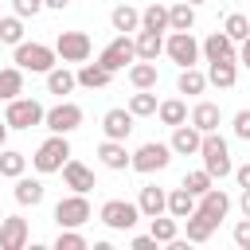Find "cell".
<instances>
[{
    "instance_id": "7bdbcfd3",
    "label": "cell",
    "mask_w": 250,
    "mask_h": 250,
    "mask_svg": "<svg viewBox=\"0 0 250 250\" xmlns=\"http://www.w3.org/2000/svg\"><path fill=\"white\" fill-rule=\"evenodd\" d=\"M12 8H16V16H23V20H27V16H39L47 4H43V0H12Z\"/></svg>"
},
{
    "instance_id": "7402d4cb",
    "label": "cell",
    "mask_w": 250,
    "mask_h": 250,
    "mask_svg": "<svg viewBox=\"0 0 250 250\" xmlns=\"http://www.w3.org/2000/svg\"><path fill=\"white\" fill-rule=\"evenodd\" d=\"M109 82H113V70H105L102 62H82V66H78V86L102 90V86H109Z\"/></svg>"
},
{
    "instance_id": "30bf717a",
    "label": "cell",
    "mask_w": 250,
    "mask_h": 250,
    "mask_svg": "<svg viewBox=\"0 0 250 250\" xmlns=\"http://www.w3.org/2000/svg\"><path fill=\"white\" fill-rule=\"evenodd\" d=\"M55 51H59V59H62V62H86V59H90V51H94V43H90V35H86V31H59Z\"/></svg>"
},
{
    "instance_id": "9a60e30c",
    "label": "cell",
    "mask_w": 250,
    "mask_h": 250,
    "mask_svg": "<svg viewBox=\"0 0 250 250\" xmlns=\"http://www.w3.org/2000/svg\"><path fill=\"white\" fill-rule=\"evenodd\" d=\"M199 47H203V59H207V62H219V59H238L234 39H230L227 31H211V35H207Z\"/></svg>"
},
{
    "instance_id": "f6af8a7d",
    "label": "cell",
    "mask_w": 250,
    "mask_h": 250,
    "mask_svg": "<svg viewBox=\"0 0 250 250\" xmlns=\"http://www.w3.org/2000/svg\"><path fill=\"white\" fill-rule=\"evenodd\" d=\"M129 246H133V250H152V246H160V242H156L152 234H133V238H129Z\"/></svg>"
},
{
    "instance_id": "2e32d148",
    "label": "cell",
    "mask_w": 250,
    "mask_h": 250,
    "mask_svg": "<svg viewBox=\"0 0 250 250\" xmlns=\"http://www.w3.org/2000/svg\"><path fill=\"white\" fill-rule=\"evenodd\" d=\"M102 133L105 137H113V141H125L129 133H133V113H129V105L121 109H105V117H102Z\"/></svg>"
},
{
    "instance_id": "d6a6232c",
    "label": "cell",
    "mask_w": 250,
    "mask_h": 250,
    "mask_svg": "<svg viewBox=\"0 0 250 250\" xmlns=\"http://www.w3.org/2000/svg\"><path fill=\"white\" fill-rule=\"evenodd\" d=\"M176 90H180V94H203V90H207V74L195 70V66H184L180 78H176Z\"/></svg>"
},
{
    "instance_id": "e0dca14e",
    "label": "cell",
    "mask_w": 250,
    "mask_h": 250,
    "mask_svg": "<svg viewBox=\"0 0 250 250\" xmlns=\"http://www.w3.org/2000/svg\"><path fill=\"white\" fill-rule=\"evenodd\" d=\"M199 145H203V133L195 129V125H176L172 129V152H180V156H199Z\"/></svg>"
},
{
    "instance_id": "ffe728a7",
    "label": "cell",
    "mask_w": 250,
    "mask_h": 250,
    "mask_svg": "<svg viewBox=\"0 0 250 250\" xmlns=\"http://www.w3.org/2000/svg\"><path fill=\"white\" fill-rule=\"evenodd\" d=\"M199 211H207L215 223H223V219H227V211H230V195H227L223 188H211V191H203V195H199Z\"/></svg>"
},
{
    "instance_id": "681fc988",
    "label": "cell",
    "mask_w": 250,
    "mask_h": 250,
    "mask_svg": "<svg viewBox=\"0 0 250 250\" xmlns=\"http://www.w3.org/2000/svg\"><path fill=\"white\" fill-rule=\"evenodd\" d=\"M43 4H47V8H55V12H62V8L70 4V0H43Z\"/></svg>"
},
{
    "instance_id": "f1b7e54d",
    "label": "cell",
    "mask_w": 250,
    "mask_h": 250,
    "mask_svg": "<svg viewBox=\"0 0 250 250\" xmlns=\"http://www.w3.org/2000/svg\"><path fill=\"white\" fill-rule=\"evenodd\" d=\"M129 82H133V90H152V86L160 82V74H156V66H152L148 59H137V62L129 66Z\"/></svg>"
},
{
    "instance_id": "277c9868",
    "label": "cell",
    "mask_w": 250,
    "mask_h": 250,
    "mask_svg": "<svg viewBox=\"0 0 250 250\" xmlns=\"http://www.w3.org/2000/svg\"><path fill=\"white\" fill-rule=\"evenodd\" d=\"M98 219H102L109 230H133L137 219H145V215H141V207L129 203V199H105L102 211H98Z\"/></svg>"
},
{
    "instance_id": "7a4b0ae2",
    "label": "cell",
    "mask_w": 250,
    "mask_h": 250,
    "mask_svg": "<svg viewBox=\"0 0 250 250\" xmlns=\"http://www.w3.org/2000/svg\"><path fill=\"white\" fill-rule=\"evenodd\" d=\"M199 156H203V168H207L215 180H223V176H234V164H230V145L219 137V129H215V133H203Z\"/></svg>"
},
{
    "instance_id": "603a6c76",
    "label": "cell",
    "mask_w": 250,
    "mask_h": 250,
    "mask_svg": "<svg viewBox=\"0 0 250 250\" xmlns=\"http://www.w3.org/2000/svg\"><path fill=\"white\" fill-rule=\"evenodd\" d=\"M219 121H223V109H219L215 102H199V105L191 109V125H195L199 133H215Z\"/></svg>"
},
{
    "instance_id": "9c48e42d",
    "label": "cell",
    "mask_w": 250,
    "mask_h": 250,
    "mask_svg": "<svg viewBox=\"0 0 250 250\" xmlns=\"http://www.w3.org/2000/svg\"><path fill=\"white\" fill-rule=\"evenodd\" d=\"M90 199L82 195V191H74V195H66V199H59L55 203V223L59 227H82V223H90Z\"/></svg>"
},
{
    "instance_id": "c3c4849f",
    "label": "cell",
    "mask_w": 250,
    "mask_h": 250,
    "mask_svg": "<svg viewBox=\"0 0 250 250\" xmlns=\"http://www.w3.org/2000/svg\"><path fill=\"white\" fill-rule=\"evenodd\" d=\"M238 207H242V215L250 219V188H242V199H238Z\"/></svg>"
},
{
    "instance_id": "f546056e",
    "label": "cell",
    "mask_w": 250,
    "mask_h": 250,
    "mask_svg": "<svg viewBox=\"0 0 250 250\" xmlns=\"http://www.w3.org/2000/svg\"><path fill=\"white\" fill-rule=\"evenodd\" d=\"M74 86H78V74H74V70H66V66H51V70H47V90H51V94L62 98V94H70Z\"/></svg>"
},
{
    "instance_id": "e575fe53",
    "label": "cell",
    "mask_w": 250,
    "mask_h": 250,
    "mask_svg": "<svg viewBox=\"0 0 250 250\" xmlns=\"http://www.w3.org/2000/svg\"><path fill=\"white\" fill-rule=\"evenodd\" d=\"M23 168H27V156H23V152H16V148H0V176H4V180L23 176Z\"/></svg>"
},
{
    "instance_id": "836d02e7",
    "label": "cell",
    "mask_w": 250,
    "mask_h": 250,
    "mask_svg": "<svg viewBox=\"0 0 250 250\" xmlns=\"http://www.w3.org/2000/svg\"><path fill=\"white\" fill-rule=\"evenodd\" d=\"M156 117H160L164 125H172V129H176V125H184V121H188V105H184L180 98H168V102H160V105H156Z\"/></svg>"
},
{
    "instance_id": "3957f363",
    "label": "cell",
    "mask_w": 250,
    "mask_h": 250,
    "mask_svg": "<svg viewBox=\"0 0 250 250\" xmlns=\"http://www.w3.org/2000/svg\"><path fill=\"white\" fill-rule=\"evenodd\" d=\"M59 51L47 47V43H16V66L20 70H31V74H47L55 66Z\"/></svg>"
},
{
    "instance_id": "4316f807",
    "label": "cell",
    "mask_w": 250,
    "mask_h": 250,
    "mask_svg": "<svg viewBox=\"0 0 250 250\" xmlns=\"http://www.w3.org/2000/svg\"><path fill=\"white\" fill-rule=\"evenodd\" d=\"M109 23H113V31H121V35L141 31V12H137V8H129V4H117V8L109 12Z\"/></svg>"
},
{
    "instance_id": "5b68a950",
    "label": "cell",
    "mask_w": 250,
    "mask_h": 250,
    "mask_svg": "<svg viewBox=\"0 0 250 250\" xmlns=\"http://www.w3.org/2000/svg\"><path fill=\"white\" fill-rule=\"evenodd\" d=\"M164 55L184 70V66H195V62H199L203 47L195 43V35H191V31H172V35L164 39Z\"/></svg>"
},
{
    "instance_id": "ab89813d",
    "label": "cell",
    "mask_w": 250,
    "mask_h": 250,
    "mask_svg": "<svg viewBox=\"0 0 250 250\" xmlns=\"http://www.w3.org/2000/svg\"><path fill=\"white\" fill-rule=\"evenodd\" d=\"M223 31H227L234 43H242V39L250 35V16H242V12H230V16H227V23H223Z\"/></svg>"
},
{
    "instance_id": "cb8c5ba5",
    "label": "cell",
    "mask_w": 250,
    "mask_h": 250,
    "mask_svg": "<svg viewBox=\"0 0 250 250\" xmlns=\"http://www.w3.org/2000/svg\"><path fill=\"white\" fill-rule=\"evenodd\" d=\"M137 59H148V62H156V55L164 51V31H137Z\"/></svg>"
},
{
    "instance_id": "d590c367",
    "label": "cell",
    "mask_w": 250,
    "mask_h": 250,
    "mask_svg": "<svg viewBox=\"0 0 250 250\" xmlns=\"http://www.w3.org/2000/svg\"><path fill=\"white\" fill-rule=\"evenodd\" d=\"M141 27L145 31H168V8L164 4H148L141 12Z\"/></svg>"
},
{
    "instance_id": "f907efd6",
    "label": "cell",
    "mask_w": 250,
    "mask_h": 250,
    "mask_svg": "<svg viewBox=\"0 0 250 250\" xmlns=\"http://www.w3.org/2000/svg\"><path fill=\"white\" fill-rule=\"evenodd\" d=\"M8 129H12V125H8V121H0V148H4V141H8Z\"/></svg>"
},
{
    "instance_id": "5bb4252c",
    "label": "cell",
    "mask_w": 250,
    "mask_h": 250,
    "mask_svg": "<svg viewBox=\"0 0 250 250\" xmlns=\"http://www.w3.org/2000/svg\"><path fill=\"white\" fill-rule=\"evenodd\" d=\"M62 184H66L70 191H82V195L98 188V180H94V172H90V168H86L82 160H66V164H62Z\"/></svg>"
},
{
    "instance_id": "44dd1931",
    "label": "cell",
    "mask_w": 250,
    "mask_h": 250,
    "mask_svg": "<svg viewBox=\"0 0 250 250\" xmlns=\"http://www.w3.org/2000/svg\"><path fill=\"white\" fill-rule=\"evenodd\" d=\"M184 223H188V242H207V238L215 234V227H219V223H215L207 211H199V207H195Z\"/></svg>"
},
{
    "instance_id": "484cf974",
    "label": "cell",
    "mask_w": 250,
    "mask_h": 250,
    "mask_svg": "<svg viewBox=\"0 0 250 250\" xmlns=\"http://www.w3.org/2000/svg\"><path fill=\"white\" fill-rule=\"evenodd\" d=\"M195 207H199V195H191L184 184H180L176 191H168V215H176V219H188Z\"/></svg>"
},
{
    "instance_id": "f35d334b",
    "label": "cell",
    "mask_w": 250,
    "mask_h": 250,
    "mask_svg": "<svg viewBox=\"0 0 250 250\" xmlns=\"http://www.w3.org/2000/svg\"><path fill=\"white\" fill-rule=\"evenodd\" d=\"M184 188H188L191 195H203V191H211V188H215V176H211L207 168H195V172H188V176H184Z\"/></svg>"
},
{
    "instance_id": "8d00e7d4",
    "label": "cell",
    "mask_w": 250,
    "mask_h": 250,
    "mask_svg": "<svg viewBox=\"0 0 250 250\" xmlns=\"http://www.w3.org/2000/svg\"><path fill=\"white\" fill-rule=\"evenodd\" d=\"M156 105H160V102H156L152 90H137V94L129 98V113H133V117H152Z\"/></svg>"
},
{
    "instance_id": "d6986e66",
    "label": "cell",
    "mask_w": 250,
    "mask_h": 250,
    "mask_svg": "<svg viewBox=\"0 0 250 250\" xmlns=\"http://www.w3.org/2000/svg\"><path fill=\"white\" fill-rule=\"evenodd\" d=\"M207 82L219 86V90H230L238 82V59H219V62H207Z\"/></svg>"
},
{
    "instance_id": "f5cc1de1",
    "label": "cell",
    "mask_w": 250,
    "mask_h": 250,
    "mask_svg": "<svg viewBox=\"0 0 250 250\" xmlns=\"http://www.w3.org/2000/svg\"><path fill=\"white\" fill-rule=\"evenodd\" d=\"M0 223H4V211H0Z\"/></svg>"
},
{
    "instance_id": "d4e9b609",
    "label": "cell",
    "mask_w": 250,
    "mask_h": 250,
    "mask_svg": "<svg viewBox=\"0 0 250 250\" xmlns=\"http://www.w3.org/2000/svg\"><path fill=\"white\" fill-rule=\"evenodd\" d=\"M16 203H23V207H35V203H43V180H31V176H16Z\"/></svg>"
},
{
    "instance_id": "ac0fdd59",
    "label": "cell",
    "mask_w": 250,
    "mask_h": 250,
    "mask_svg": "<svg viewBox=\"0 0 250 250\" xmlns=\"http://www.w3.org/2000/svg\"><path fill=\"white\" fill-rule=\"evenodd\" d=\"M137 207H141V215H145V219H156V215H164V211H168V191H160L156 184H145V188H141V195H137Z\"/></svg>"
},
{
    "instance_id": "8fae6325",
    "label": "cell",
    "mask_w": 250,
    "mask_h": 250,
    "mask_svg": "<svg viewBox=\"0 0 250 250\" xmlns=\"http://www.w3.org/2000/svg\"><path fill=\"white\" fill-rule=\"evenodd\" d=\"M43 125H47L51 133H74V129L82 125V105H74V102H59V105L47 109Z\"/></svg>"
},
{
    "instance_id": "60d3db41",
    "label": "cell",
    "mask_w": 250,
    "mask_h": 250,
    "mask_svg": "<svg viewBox=\"0 0 250 250\" xmlns=\"http://www.w3.org/2000/svg\"><path fill=\"white\" fill-rule=\"evenodd\" d=\"M55 250H86V238L78 234V227H59Z\"/></svg>"
},
{
    "instance_id": "83f0119b",
    "label": "cell",
    "mask_w": 250,
    "mask_h": 250,
    "mask_svg": "<svg viewBox=\"0 0 250 250\" xmlns=\"http://www.w3.org/2000/svg\"><path fill=\"white\" fill-rule=\"evenodd\" d=\"M191 27H195V4H188V0L172 4L168 8V31H191Z\"/></svg>"
},
{
    "instance_id": "ee69618b",
    "label": "cell",
    "mask_w": 250,
    "mask_h": 250,
    "mask_svg": "<svg viewBox=\"0 0 250 250\" xmlns=\"http://www.w3.org/2000/svg\"><path fill=\"white\" fill-rule=\"evenodd\" d=\"M234 246H238V250H250V219H246V215H242V223L234 227Z\"/></svg>"
},
{
    "instance_id": "ba28073f",
    "label": "cell",
    "mask_w": 250,
    "mask_h": 250,
    "mask_svg": "<svg viewBox=\"0 0 250 250\" xmlns=\"http://www.w3.org/2000/svg\"><path fill=\"white\" fill-rule=\"evenodd\" d=\"M172 160V145H160V141H145L137 152H133V172L141 176H152V172H164Z\"/></svg>"
},
{
    "instance_id": "db71d44e",
    "label": "cell",
    "mask_w": 250,
    "mask_h": 250,
    "mask_svg": "<svg viewBox=\"0 0 250 250\" xmlns=\"http://www.w3.org/2000/svg\"><path fill=\"white\" fill-rule=\"evenodd\" d=\"M0 180H4V176H0Z\"/></svg>"
},
{
    "instance_id": "7dc6e473",
    "label": "cell",
    "mask_w": 250,
    "mask_h": 250,
    "mask_svg": "<svg viewBox=\"0 0 250 250\" xmlns=\"http://www.w3.org/2000/svg\"><path fill=\"white\" fill-rule=\"evenodd\" d=\"M238 62H242V66L250 70V35H246V39L238 43Z\"/></svg>"
},
{
    "instance_id": "bcb514c9",
    "label": "cell",
    "mask_w": 250,
    "mask_h": 250,
    "mask_svg": "<svg viewBox=\"0 0 250 250\" xmlns=\"http://www.w3.org/2000/svg\"><path fill=\"white\" fill-rule=\"evenodd\" d=\"M234 180H238V188H250V160L242 168H234Z\"/></svg>"
},
{
    "instance_id": "74e56055",
    "label": "cell",
    "mask_w": 250,
    "mask_h": 250,
    "mask_svg": "<svg viewBox=\"0 0 250 250\" xmlns=\"http://www.w3.org/2000/svg\"><path fill=\"white\" fill-rule=\"evenodd\" d=\"M0 43H23V16H0Z\"/></svg>"
},
{
    "instance_id": "b9f144b4",
    "label": "cell",
    "mask_w": 250,
    "mask_h": 250,
    "mask_svg": "<svg viewBox=\"0 0 250 250\" xmlns=\"http://www.w3.org/2000/svg\"><path fill=\"white\" fill-rule=\"evenodd\" d=\"M230 129H234V137H238V141H250V109H238Z\"/></svg>"
},
{
    "instance_id": "8992f818",
    "label": "cell",
    "mask_w": 250,
    "mask_h": 250,
    "mask_svg": "<svg viewBox=\"0 0 250 250\" xmlns=\"http://www.w3.org/2000/svg\"><path fill=\"white\" fill-rule=\"evenodd\" d=\"M98 62L105 66V70H125V66H133L137 62V43L129 39V35H121L117 31V39H109L105 47H102V55H98Z\"/></svg>"
},
{
    "instance_id": "7c38bea8",
    "label": "cell",
    "mask_w": 250,
    "mask_h": 250,
    "mask_svg": "<svg viewBox=\"0 0 250 250\" xmlns=\"http://www.w3.org/2000/svg\"><path fill=\"white\" fill-rule=\"evenodd\" d=\"M98 160H102L109 172L133 168V152H125V141H113V137H105V141L98 145Z\"/></svg>"
},
{
    "instance_id": "1f68e13d",
    "label": "cell",
    "mask_w": 250,
    "mask_h": 250,
    "mask_svg": "<svg viewBox=\"0 0 250 250\" xmlns=\"http://www.w3.org/2000/svg\"><path fill=\"white\" fill-rule=\"evenodd\" d=\"M23 94V70L20 66H4L0 70V102H12Z\"/></svg>"
},
{
    "instance_id": "816d5d0a",
    "label": "cell",
    "mask_w": 250,
    "mask_h": 250,
    "mask_svg": "<svg viewBox=\"0 0 250 250\" xmlns=\"http://www.w3.org/2000/svg\"><path fill=\"white\" fill-rule=\"evenodd\" d=\"M188 4H203V0H188Z\"/></svg>"
},
{
    "instance_id": "4fadbf2b",
    "label": "cell",
    "mask_w": 250,
    "mask_h": 250,
    "mask_svg": "<svg viewBox=\"0 0 250 250\" xmlns=\"http://www.w3.org/2000/svg\"><path fill=\"white\" fill-rule=\"evenodd\" d=\"M23 246H27V219L4 215V223H0V250H23Z\"/></svg>"
},
{
    "instance_id": "4dcf8cb0",
    "label": "cell",
    "mask_w": 250,
    "mask_h": 250,
    "mask_svg": "<svg viewBox=\"0 0 250 250\" xmlns=\"http://www.w3.org/2000/svg\"><path fill=\"white\" fill-rule=\"evenodd\" d=\"M176 230H180V219L176 215H156V219H148V234L160 242V246H168V242H176Z\"/></svg>"
},
{
    "instance_id": "6da1fadb",
    "label": "cell",
    "mask_w": 250,
    "mask_h": 250,
    "mask_svg": "<svg viewBox=\"0 0 250 250\" xmlns=\"http://www.w3.org/2000/svg\"><path fill=\"white\" fill-rule=\"evenodd\" d=\"M66 160H70V141H66V133H51V137L35 148V156H31L35 172H43V176L62 172V164H66Z\"/></svg>"
},
{
    "instance_id": "52a82bcc",
    "label": "cell",
    "mask_w": 250,
    "mask_h": 250,
    "mask_svg": "<svg viewBox=\"0 0 250 250\" xmlns=\"http://www.w3.org/2000/svg\"><path fill=\"white\" fill-rule=\"evenodd\" d=\"M43 117H47V109L35 98H12L4 109V121L12 129H35V125H43Z\"/></svg>"
}]
</instances>
